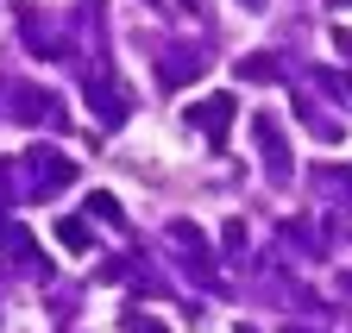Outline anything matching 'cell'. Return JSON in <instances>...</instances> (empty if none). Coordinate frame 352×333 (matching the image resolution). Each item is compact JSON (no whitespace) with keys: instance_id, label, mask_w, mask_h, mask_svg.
<instances>
[{"instance_id":"cell-1","label":"cell","mask_w":352,"mask_h":333,"mask_svg":"<svg viewBox=\"0 0 352 333\" xmlns=\"http://www.w3.org/2000/svg\"><path fill=\"white\" fill-rule=\"evenodd\" d=\"M189 119H195V126H208V133H220V126H233V101H214V107H189Z\"/></svg>"},{"instance_id":"cell-2","label":"cell","mask_w":352,"mask_h":333,"mask_svg":"<svg viewBox=\"0 0 352 333\" xmlns=\"http://www.w3.org/2000/svg\"><path fill=\"white\" fill-rule=\"evenodd\" d=\"M57 239H63V245H76V252H82V245H88V227H82V220H63V227H57Z\"/></svg>"},{"instance_id":"cell-3","label":"cell","mask_w":352,"mask_h":333,"mask_svg":"<svg viewBox=\"0 0 352 333\" xmlns=\"http://www.w3.org/2000/svg\"><path fill=\"white\" fill-rule=\"evenodd\" d=\"M245 7H258V0H245Z\"/></svg>"}]
</instances>
